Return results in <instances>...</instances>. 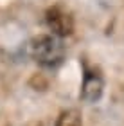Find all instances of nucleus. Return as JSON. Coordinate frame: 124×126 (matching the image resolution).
Listing matches in <instances>:
<instances>
[{"instance_id": "1", "label": "nucleus", "mask_w": 124, "mask_h": 126, "mask_svg": "<svg viewBox=\"0 0 124 126\" xmlns=\"http://www.w3.org/2000/svg\"><path fill=\"white\" fill-rule=\"evenodd\" d=\"M31 58L34 60L38 65L54 68L58 67L65 58V47L59 38L52 36V34H40V36L32 38L29 45Z\"/></svg>"}, {"instance_id": "2", "label": "nucleus", "mask_w": 124, "mask_h": 126, "mask_svg": "<svg viewBox=\"0 0 124 126\" xmlns=\"http://www.w3.org/2000/svg\"><path fill=\"white\" fill-rule=\"evenodd\" d=\"M45 22H47L52 36H56V38L70 36L72 31H74V20H72V16L65 9H61L59 5H54V7L47 9Z\"/></svg>"}, {"instance_id": "3", "label": "nucleus", "mask_w": 124, "mask_h": 126, "mask_svg": "<svg viewBox=\"0 0 124 126\" xmlns=\"http://www.w3.org/2000/svg\"><path fill=\"white\" fill-rule=\"evenodd\" d=\"M103 90H104V81H103V76L99 74V70L84 65L79 97L86 103H97L101 99V95H103Z\"/></svg>"}, {"instance_id": "4", "label": "nucleus", "mask_w": 124, "mask_h": 126, "mask_svg": "<svg viewBox=\"0 0 124 126\" xmlns=\"http://www.w3.org/2000/svg\"><path fill=\"white\" fill-rule=\"evenodd\" d=\"M56 126H83V117L81 112L76 108L63 110L56 119Z\"/></svg>"}]
</instances>
